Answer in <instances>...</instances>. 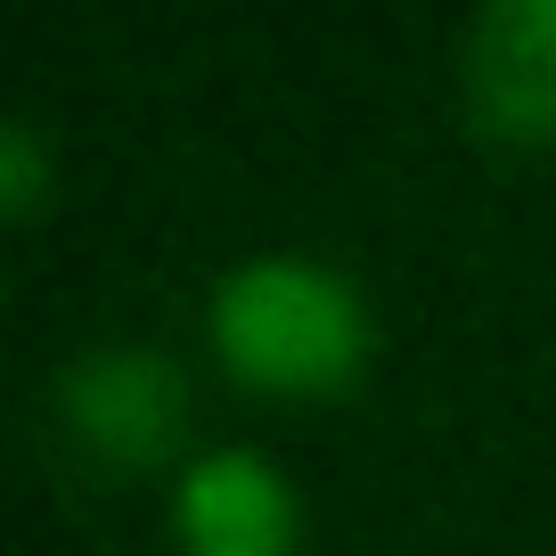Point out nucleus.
<instances>
[{
    "instance_id": "obj_4",
    "label": "nucleus",
    "mask_w": 556,
    "mask_h": 556,
    "mask_svg": "<svg viewBox=\"0 0 556 556\" xmlns=\"http://www.w3.org/2000/svg\"><path fill=\"white\" fill-rule=\"evenodd\" d=\"M189 556H295V491L262 451H205L173 491Z\"/></svg>"
},
{
    "instance_id": "obj_1",
    "label": "nucleus",
    "mask_w": 556,
    "mask_h": 556,
    "mask_svg": "<svg viewBox=\"0 0 556 556\" xmlns=\"http://www.w3.org/2000/svg\"><path fill=\"white\" fill-rule=\"evenodd\" d=\"M213 352L262 393H344L368 361V303L312 254H262L213 287Z\"/></svg>"
},
{
    "instance_id": "obj_2",
    "label": "nucleus",
    "mask_w": 556,
    "mask_h": 556,
    "mask_svg": "<svg viewBox=\"0 0 556 556\" xmlns=\"http://www.w3.org/2000/svg\"><path fill=\"white\" fill-rule=\"evenodd\" d=\"M58 426L99 467H164L189 442V377L156 344H99L50 384Z\"/></svg>"
},
{
    "instance_id": "obj_5",
    "label": "nucleus",
    "mask_w": 556,
    "mask_h": 556,
    "mask_svg": "<svg viewBox=\"0 0 556 556\" xmlns=\"http://www.w3.org/2000/svg\"><path fill=\"white\" fill-rule=\"evenodd\" d=\"M41 189H50V173H41V131L25 115L0 123V205H9V222H25V213L41 205Z\"/></svg>"
},
{
    "instance_id": "obj_3",
    "label": "nucleus",
    "mask_w": 556,
    "mask_h": 556,
    "mask_svg": "<svg viewBox=\"0 0 556 556\" xmlns=\"http://www.w3.org/2000/svg\"><path fill=\"white\" fill-rule=\"evenodd\" d=\"M458 74L500 139H556V0H491Z\"/></svg>"
}]
</instances>
